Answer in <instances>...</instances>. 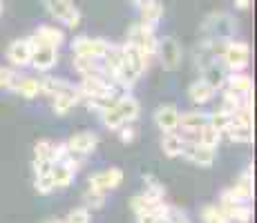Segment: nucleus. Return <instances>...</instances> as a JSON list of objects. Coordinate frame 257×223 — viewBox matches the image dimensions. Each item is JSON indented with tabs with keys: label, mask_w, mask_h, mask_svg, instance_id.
<instances>
[{
	"label": "nucleus",
	"mask_w": 257,
	"mask_h": 223,
	"mask_svg": "<svg viewBox=\"0 0 257 223\" xmlns=\"http://www.w3.org/2000/svg\"><path fill=\"white\" fill-rule=\"evenodd\" d=\"M235 32H237V21L226 12L210 14V16H206L204 23H201L204 41L215 43V45H224L226 41H233Z\"/></svg>",
	"instance_id": "nucleus-1"
},
{
	"label": "nucleus",
	"mask_w": 257,
	"mask_h": 223,
	"mask_svg": "<svg viewBox=\"0 0 257 223\" xmlns=\"http://www.w3.org/2000/svg\"><path fill=\"white\" fill-rule=\"evenodd\" d=\"M219 58L228 74L244 72L250 63V47L244 41H226L219 49Z\"/></svg>",
	"instance_id": "nucleus-2"
},
{
	"label": "nucleus",
	"mask_w": 257,
	"mask_h": 223,
	"mask_svg": "<svg viewBox=\"0 0 257 223\" xmlns=\"http://www.w3.org/2000/svg\"><path fill=\"white\" fill-rule=\"evenodd\" d=\"M76 87H78V94H81V101H85V98H114L116 96V85L107 76L81 78V83Z\"/></svg>",
	"instance_id": "nucleus-3"
},
{
	"label": "nucleus",
	"mask_w": 257,
	"mask_h": 223,
	"mask_svg": "<svg viewBox=\"0 0 257 223\" xmlns=\"http://www.w3.org/2000/svg\"><path fill=\"white\" fill-rule=\"evenodd\" d=\"M125 43L137 47L139 52H143L148 58H152L157 54V43H159V38L155 36V29L152 27H148V25H143V23H137L127 29Z\"/></svg>",
	"instance_id": "nucleus-4"
},
{
	"label": "nucleus",
	"mask_w": 257,
	"mask_h": 223,
	"mask_svg": "<svg viewBox=\"0 0 257 223\" xmlns=\"http://www.w3.org/2000/svg\"><path fill=\"white\" fill-rule=\"evenodd\" d=\"M155 56H159V63L166 72H175V69L181 67V56H184V52H181V45L177 43V38L166 36L157 43Z\"/></svg>",
	"instance_id": "nucleus-5"
},
{
	"label": "nucleus",
	"mask_w": 257,
	"mask_h": 223,
	"mask_svg": "<svg viewBox=\"0 0 257 223\" xmlns=\"http://www.w3.org/2000/svg\"><path fill=\"white\" fill-rule=\"evenodd\" d=\"M105 38H92V36H76L72 41V54L81 58H94V61H101L103 54L107 49Z\"/></svg>",
	"instance_id": "nucleus-6"
},
{
	"label": "nucleus",
	"mask_w": 257,
	"mask_h": 223,
	"mask_svg": "<svg viewBox=\"0 0 257 223\" xmlns=\"http://www.w3.org/2000/svg\"><path fill=\"white\" fill-rule=\"evenodd\" d=\"M181 156H184L186 161H190L192 165L212 167V165H215L217 152H215V150H210V147H206V145H201V143H197V141H186Z\"/></svg>",
	"instance_id": "nucleus-7"
},
{
	"label": "nucleus",
	"mask_w": 257,
	"mask_h": 223,
	"mask_svg": "<svg viewBox=\"0 0 257 223\" xmlns=\"http://www.w3.org/2000/svg\"><path fill=\"white\" fill-rule=\"evenodd\" d=\"M32 43V41H29ZM36 72H49L58 65V49L56 47H47V45H36L32 43V63H29Z\"/></svg>",
	"instance_id": "nucleus-8"
},
{
	"label": "nucleus",
	"mask_w": 257,
	"mask_h": 223,
	"mask_svg": "<svg viewBox=\"0 0 257 223\" xmlns=\"http://www.w3.org/2000/svg\"><path fill=\"white\" fill-rule=\"evenodd\" d=\"M121 183H123L121 167H107V170H101V172H96V174H92L90 181H87V185H90L92 190L105 192V194H107V192L116 190Z\"/></svg>",
	"instance_id": "nucleus-9"
},
{
	"label": "nucleus",
	"mask_w": 257,
	"mask_h": 223,
	"mask_svg": "<svg viewBox=\"0 0 257 223\" xmlns=\"http://www.w3.org/2000/svg\"><path fill=\"white\" fill-rule=\"evenodd\" d=\"M67 147H70V154L74 156H90L94 150H96V145H98V136L94 132H87V130H83V132H74L70 138H67Z\"/></svg>",
	"instance_id": "nucleus-10"
},
{
	"label": "nucleus",
	"mask_w": 257,
	"mask_h": 223,
	"mask_svg": "<svg viewBox=\"0 0 257 223\" xmlns=\"http://www.w3.org/2000/svg\"><path fill=\"white\" fill-rule=\"evenodd\" d=\"M7 61L12 63L14 69L29 67V63H32V43H29V38H16V41L9 43Z\"/></svg>",
	"instance_id": "nucleus-11"
},
{
	"label": "nucleus",
	"mask_w": 257,
	"mask_h": 223,
	"mask_svg": "<svg viewBox=\"0 0 257 223\" xmlns=\"http://www.w3.org/2000/svg\"><path fill=\"white\" fill-rule=\"evenodd\" d=\"M179 116H181L179 107L172 105V103H164V105H159L155 110V125L164 134L177 132L179 130Z\"/></svg>",
	"instance_id": "nucleus-12"
},
{
	"label": "nucleus",
	"mask_w": 257,
	"mask_h": 223,
	"mask_svg": "<svg viewBox=\"0 0 257 223\" xmlns=\"http://www.w3.org/2000/svg\"><path fill=\"white\" fill-rule=\"evenodd\" d=\"M206 123H208V114L201 110H190L179 116V127H181V132H184L186 141H195L197 134H199V130Z\"/></svg>",
	"instance_id": "nucleus-13"
},
{
	"label": "nucleus",
	"mask_w": 257,
	"mask_h": 223,
	"mask_svg": "<svg viewBox=\"0 0 257 223\" xmlns=\"http://www.w3.org/2000/svg\"><path fill=\"white\" fill-rule=\"evenodd\" d=\"M199 78H204L208 85H212L219 92L221 87L226 85V78H228V69L224 67V63H221L219 56H215L210 63H206L204 67L199 69Z\"/></svg>",
	"instance_id": "nucleus-14"
},
{
	"label": "nucleus",
	"mask_w": 257,
	"mask_h": 223,
	"mask_svg": "<svg viewBox=\"0 0 257 223\" xmlns=\"http://www.w3.org/2000/svg\"><path fill=\"white\" fill-rule=\"evenodd\" d=\"M114 110L116 114L121 116V121L125 123H137V118H139V114H141V105H139V101H137L132 94H127V92H123V94H118V96L114 98Z\"/></svg>",
	"instance_id": "nucleus-15"
},
{
	"label": "nucleus",
	"mask_w": 257,
	"mask_h": 223,
	"mask_svg": "<svg viewBox=\"0 0 257 223\" xmlns=\"http://www.w3.org/2000/svg\"><path fill=\"white\" fill-rule=\"evenodd\" d=\"M130 207H132V212H135L137 216L139 214H166V212L170 210V205H168L166 201L150 199V196H146L143 192L141 194H137V196H132Z\"/></svg>",
	"instance_id": "nucleus-16"
},
{
	"label": "nucleus",
	"mask_w": 257,
	"mask_h": 223,
	"mask_svg": "<svg viewBox=\"0 0 257 223\" xmlns=\"http://www.w3.org/2000/svg\"><path fill=\"white\" fill-rule=\"evenodd\" d=\"M29 41L36 45H47V47H61L65 43V32L61 27H54V25H41L36 32L29 36Z\"/></svg>",
	"instance_id": "nucleus-17"
},
{
	"label": "nucleus",
	"mask_w": 257,
	"mask_h": 223,
	"mask_svg": "<svg viewBox=\"0 0 257 223\" xmlns=\"http://www.w3.org/2000/svg\"><path fill=\"white\" fill-rule=\"evenodd\" d=\"M78 103H81V94H78L76 85H72V87H67L65 92L56 94V96L52 98V110L56 116H65V114H70V110H74Z\"/></svg>",
	"instance_id": "nucleus-18"
},
{
	"label": "nucleus",
	"mask_w": 257,
	"mask_h": 223,
	"mask_svg": "<svg viewBox=\"0 0 257 223\" xmlns=\"http://www.w3.org/2000/svg\"><path fill=\"white\" fill-rule=\"evenodd\" d=\"M217 96V89L208 85V83L204 81V78H197V81L190 83V87H188V98H190L195 105H208L212 98Z\"/></svg>",
	"instance_id": "nucleus-19"
},
{
	"label": "nucleus",
	"mask_w": 257,
	"mask_h": 223,
	"mask_svg": "<svg viewBox=\"0 0 257 223\" xmlns=\"http://www.w3.org/2000/svg\"><path fill=\"white\" fill-rule=\"evenodd\" d=\"M224 87L230 89V92H235V94H239V96H253V78H250L246 72L228 74ZM224 87H221V89H224Z\"/></svg>",
	"instance_id": "nucleus-20"
},
{
	"label": "nucleus",
	"mask_w": 257,
	"mask_h": 223,
	"mask_svg": "<svg viewBox=\"0 0 257 223\" xmlns=\"http://www.w3.org/2000/svg\"><path fill=\"white\" fill-rule=\"evenodd\" d=\"M139 12H141V23L155 29L164 18V5H161V0H146L143 5H139Z\"/></svg>",
	"instance_id": "nucleus-21"
},
{
	"label": "nucleus",
	"mask_w": 257,
	"mask_h": 223,
	"mask_svg": "<svg viewBox=\"0 0 257 223\" xmlns=\"http://www.w3.org/2000/svg\"><path fill=\"white\" fill-rule=\"evenodd\" d=\"M184 145H186V138H184V134H179V132H168V134H164V138H161V150H164V154L168 158L181 156Z\"/></svg>",
	"instance_id": "nucleus-22"
},
{
	"label": "nucleus",
	"mask_w": 257,
	"mask_h": 223,
	"mask_svg": "<svg viewBox=\"0 0 257 223\" xmlns=\"http://www.w3.org/2000/svg\"><path fill=\"white\" fill-rule=\"evenodd\" d=\"M72 67L76 69V74H81V78H90V76H105V72H103L101 61H94V58H81V56H74Z\"/></svg>",
	"instance_id": "nucleus-23"
},
{
	"label": "nucleus",
	"mask_w": 257,
	"mask_h": 223,
	"mask_svg": "<svg viewBox=\"0 0 257 223\" xmlns=\"http://www.w3.org/2000/svg\"><path fill=\"white\" fill-rule=\"evenodd\" d=\"M14 92L21 98H25V101H34V98H38V94H41V81L34 76H21L16 87H14Z\"/></svg>",
	"instance_id": "nucleus-24"
},
{
	"label": "nucleus",
	"mask_w": 257,
	"mask_h": 223,
	"mask_svg": "<svg viewBox=\"0 0 257 223\" xmlns=\"http://www.w3.org/2000/svg\"><path fill=\"white\" fill-rule=\"evenodd\" d=\"M226 214V219L230 223H250L253 221V205L248 203H237V205H228V207H219Z\"/></svg>",
	"instance_id": "nucleus-25"
},
{
	"label": "nucleus",
	"mask_w": 257,
	"mask_h": 223,
	"mask_svg": "<svg viewBox=\"0 0 257 223\" xmlns=\"http://www.w3.org/2000/svg\"><path fill=\"white\" fill-rule=\"evenodd\" d=\"M76 178V172H72L65 163H54L52 165V181H54V187L56 190H65L70 187Z\"/></svg>",
	"instance_id": "nucleus-26"
},
{
	"label": "nucleus",
	"mask_w": 257,
	"mask_h": 223,
	"mask_svg": "<svg viewBox=\"0 0 257 223\" xmlns=\"http://www.w3.org/2000/svg\"><path fill=\"white\" fill-rule=\"evenodd\" d=\"M226 136L233 143H253V125H244V123H233L226 127Z\"/></svg>",
	"instance_id": "nucleus-27"
},
{
	"label": "nucleus",
	"mask_w": 257,
	"mask_h": 223,
	"mask_svg": "<svg viewBox=\"0 0 257 223\" xmlns=\"http://www.w3.org/2000/svg\"><path fill=\"white\" fill-rule=\"evenodd\" d=\"M41 81V94H45V96L54 98L56 94L65 92L67 87H72L74 83L65 81V78H54V76H45V78H38Z\"/></svg>",
	"instance_id": "nucleus-28"
},
{
	"label": "nucleus",
	"mask_w": 257,
	"mask_h": 223,
	"mask_svg": "<svg viewBox=\"0 0 257 223\" xmlns=\"http://www.w3.org/2000/svg\"><path fill=\"white\" fill-rule=\"evenodd\" d=\"M221 136H224V134L217 130V127H212L210 123H206V125L199 130V134H197L195 141L201 143V145H206V147H210V150H217L221 143Z\"/></svg>",
	"instance_id": "nucleus-29"
},
{
	"label": "nucleus",
	"mask_w": 257,
	"mask_h": 223,
	"mask_svg": "<svg viewBox=\"0 0 257 223\" xmlns=\"http://www.w3.org/2000/svg\"><path fill=\"white\" fill-rule=\"evenodd\" d=\"M143 194L150 196V199L164 201V196H166V187H164V183H161L155 174H146V176H143Z\"/></svg>",
	"instance_id": "nucleus-30"
},
{
	"label": "nucleus",
	"mask_w": 257,
	"mask_h": 223,
	"mask_svg": "<svg viewBox=\"0 0 257 223\" xmlns=\"http://www.w3.org/2000/svg\"><path fill=\"white\" fill-rule=\"evenodd\" d=\"M43 5H45V9H47L49 16H54L56 21H61V18L74 7L72 0H43Z\"/></svg>",
	"instance_id": "nucleus-31"
},
{
	"label": "nucleus",
	"mask_w": 257,
	"mask_h": 223,
	"mask_svg": "<svg viewBox=\"0 0 257 223\" xmlns=\"http://www.w3.org/2000/svg\"><path fill=\"white\" fill-rule=\"evenodd\" d=\"M105 199H107L105 192H98V190L87 187V192L83 194V205H85L87 210H101V207L105 205Z\"/></svg>",
	"instance_id": "nucleus-32"
},
{
	"label": "nucleus",
	"mask_w": 257,
	"mask_h": 223,
	"mask_svg": "<svg viewBox=\"0 0 257 223\" xmlns=\"http://www.w3.org/2000/svg\"><path fill=\"white\" fill-rule=\"evenodd\" d=\"M18 72L14 67H0V89L3 92H14V87H16V83H18Z\"/></svg>",
	"instance_id": "nucleus-33"
},
{
	"label": "nucleus",
	"mask_w": 257,
	"mask_h": 223,
	"mask_svg": "<svg viewBox=\"0 0 257 223\" xmlns=\"http://www.w3.org/2000/svg\"><path fill=\"white\" fill-rule=\"evenodd\" d=\"M201 221L204 223H230L226 219L224 212L219 210V205H212V203L201 207Z\"/></svg>",
	"instance_id": "nucleus-34"
},
{
	"label": "nucleus",
	"mask_w": 257,
	"mask_h": 223,
	"mask_svg": "<svg viewBox=\"0 0 257 223\" xmlns=\"http://www.w3.org/2000/svg\"><path fill=\"white\" fill-rule=\"evenodd\" d=\"M34 190L38 192V194L47 196L52 194L56 187H54V181H52V172H45V174H36L34 176Z\"/></svg>",
	"instance_id": "nucleus-35"
},
{
	"label": "nucleus",
	"mask_w": 257,
	"mask_h": 223,
	"mask_svg": "<svg viewBox=\"0 0 257 223\" xmlns=\"http://www.w3.org/2000/svg\"><path fill=\"white\" fill-rule=\"evenodd\" d=\"M52 147H54V143L49 141V138L36 141V145H34V161H49L52 163Z\"/></svg>",
	"instance_id": "nucleus-36"
},
{
	"label": "nucleus",
	"mask_w": 257,
	"mask_h": 223,
	"mask_svg": "<svg viewBox=\"0 0 257 223\" xmlns=\"http://www.w3.org/2000/svg\"><path fill=\"white\" fill-rule=\"evenodd\" d=\"M208 123H210L212 127H217V130H219L221 134H224L226 127L230 125V114L224 112L221 107H217V110L212 112V114H208Z\"/></svg>",
	"instance_id": "nucleus-37"
},
{
	"label": "nucleus",
	"mask_w": 257,
	"mask_h": 223,
	"mask_svg": "<svg viewBox=\"0 0 257 223\" xmlns=\"http://www.w3.org/2000/svg\"><path fill=\"white\" fill-rule=\"evenodd\" d=\"M63 221L65 223H92V212L87 210L85 205H78L67 212V216Z\"/></svg>",
	"instance_id": "nucleus-38"
},
{
	"label": "nucleus",
	"mask_w": 257,
	"mask_h": 223,
	"mask_svg": "<svg viewBox=\"0 0 257 223\" xmlns=\"http://www.w3.org/2000/svg\"><path fill=\"white\" fill-rule=\"evenodd\" d=\"M114 98H116V96H114ZM114 98H85V105H87V110L96 112L98 116H101V114L112 105V101H114Z\"/></svg>",
	"instance_id": "nucleus-39"
},
{
	"label": "nucleus",
	"mask_w": 257,
	"mask_h": 223,
	"mask_svg": "<svg viewBox=\"0 0 257 223\" xmlns=\"http://www.w3.org/2000/svg\"><path fill=\"white\" fill-rule=\"evenodd\" d=\"M67 156H70V147H67V143L65 141L54 143V147H52V163H63Z\"/></svg>",
	"instance_id": "nucleus-40"
},
{
	"label": "nucleus",
	"mask_w": 257,
	"mask_h": 223,
	"mask_svg": "<svg viewBox=\"0 0 257 223\" xmlns=\"http://www.w3.org/2000/svg\"><path fill=\"white\" fill-rule=\"evenodd\" d=\"M118 141L121 143H135V138H137V127H135V123H127V125H121L118 127Z\"/></svg>",
	"instance_id": "nucleus-41"
},
{
	"label": "nucleus",
	"mask_w": 257,
	"mask_h": 223,
	"mask_svg": "<svg viewBox=\"0 0 257 223\" xmlns=\"http://www.w3.org/2000/svg\"><path fill=\"white\" fill-rule=\"evenodd\" d=\"M61 23L65 25V27H70V29H76L78 25H81V12H78L76 7H72L70 12H67L65 16L61 18Z\"/></svg>",
	"instance_id": "nucleus-42"
},
{
	"label": "nucleus",
	"mask_w": 257,
	"mask_h": 223,
	"mask_svg": "<svg viewBox=\"0 0 257 223\" xmlns=\"http://www.w3.org/2000/svg\"><path fill=\"white\" fill-rule=\"evenodd\" d=\"M170 216H172V223H190V219H188L186 212L177 210V207H172V210H170Z\"/></svg>",
	"instance_id": "nucleus-43"
},
{
	"label": "nucleus",
	"mask_w": 257,
	"mask_h": 223,
	"mask_svg": "<svg viewBox=\"0 0 257 223\" xmlns=\"http://www.w3.org/2000/svg\"><path fill=\"white\" fill-rule=\"evenodd\" d=\"M233 3H235L237 9H244V12H246V9L250 7V3H253V0H233Z\"/></svg>",
	"instance_id": "nucleus-44"
},
{
	"label": "nucleus",
	"mask_w": 257,
	"mask_h": 223,
	"mask_svg": "<svg viewBox=\"0 0 257 223\" xmlns=\"http://www.w3.org/2000/svg\"><path fill=\"white\" fill-rule=\"evenodd\" d=\"M172 210V207H170ZM155 223H172V216H170V212L168 214H161V216H157V221Z\"/></svg>",
	"instance_id": "nucleus-45"
},
{
	"label": "nucleus",
	"mask_w": 257,
	"mask_h": 223,
	"mask_svg": "<svg viewBox=\"0 0 257 223\" xmlns=\"http://www.w3.org/2000/svg\"><path fill=\"white\" fill-rule=\"evenodd\" d=\"M47 223H65V221H63V219H49Z\"/></svg>",
	"instance_id": "nucleus-46"
},
{
	"label": "nucleus",
	"mask_w": 257,
	"mask_h": 223,
	"mask_svg": "<svg viewBox=\"0 0 257 223\" xmlns=\"http://www.w3.org/2000/svg\"><path fill=\"white\" fill-rule=\"evenodd\" d=\"M132 3H135L137 7H139V5H143V3H146V0H132Z\"/></svg>",
	"instance_id": "nucleus-47"
},
{
	"label": "nucleus",
	"mask_w": 257,
	"mask_h": 223,
	"mask_svg": "<svg viewBox=\"0 0 257 223\" xmlns=\"http://www.w3.org/2000/svg\"><path fill=\"white\" fill-rule=\"evenodd\" d=\"M0 14H3V0H0Z\"/></svg>",
	"instance_id": "nucleus-48"
}]
</instances>
